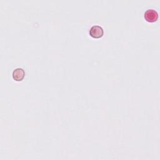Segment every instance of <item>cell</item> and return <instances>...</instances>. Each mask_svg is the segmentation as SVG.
<instances>
[{"label": "cell", "instance_id": "6da1fadb", "mask_svg": "<svg viewBox=\"0 0 160 160\" xmlns=\"http://www.w3.org/2000/svg\"><path fill=\"white\" fill-rule=\"evenodd\" d=\"M144 19L149 22H155L158 18V12L153 9H149L146 10L144 14Z\"/></svg>", "mask_w": 160, "mask_h": 160}, {"label": "cell", "instance_id": "7a4b0ae2", "mask_svg": "<svg viewBox=\"0 0 160 160\" xmlns=\"http://www.w3.org/2000/svg\"><path fill=\"white\" fill-rule=\"evenodd\" d=\"M103 29L98 25L92 26L89 30V34L93 38H100L103 36Z\"/></svg>", "mask_w": 160, "mask_h": 160}, {"label": "cell", "instance_id": "3957f363", "mask_svg": "<svg viewBox=\"0 0 160 160\" xmlns=\"http://www.w3.org/2000/svg\"><path fill=\"white\" fill-rule=\"evenodd\" d=\"M24 76H25L24 70L20 68H16L13 71L12 74V78L17 81H22L23 79V78H24Z\"/></svg>", "mask_w": 160, "mask_h": 160}]
</instances>
